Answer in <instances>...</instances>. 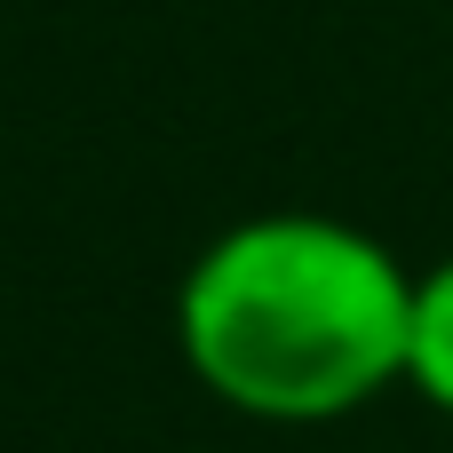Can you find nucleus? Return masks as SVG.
Here are the masks:
<instances>
[{
	"label": "nucleus",
	"mask_w": 453,
	"mask_h": 453,
	"mask_svg": "<svg viewBox=\"0 0 453 453\" xmlns=\"http://www.w3.org/2000/svg\"><path fill=\"white\" fill-rule=\"evenodd\" d=\"M414 271L390 239L319 207H263L223 223L175 279L183 374L271 430L366 414L406 382Z\"/></svg>",
	"instance_id": "f257e3e1"
},
{
	"label": "nucleus",
	"mask_w": 453,
	"mask_h": 453,
	"mask_svg": "<svg viewBox=\"0 0 453 453\" xmlns=\"http://www.w3.org/2000/svg\"><path fill=\"white\" fill-rule=\"evenodd\" d=\"M406 390L453 422V255L414 271V311H406Z\"/></svg>",
	"instance_id": "f03ea898"
}]
</instances>
